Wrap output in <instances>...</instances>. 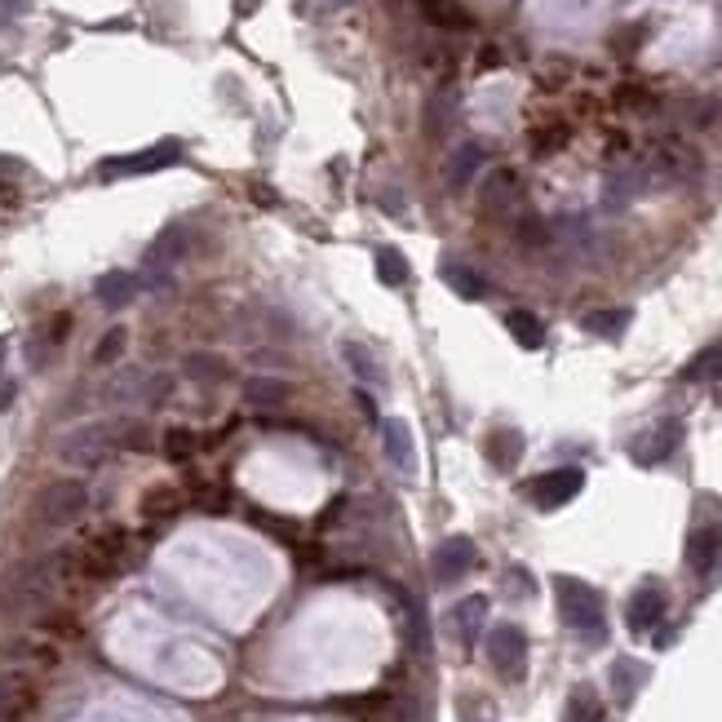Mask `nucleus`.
Segmentation results:
<instances>
[{
	"instance_id": "obj_1",
	"label": "nucleus",
	"mask_w": 722,
	"mask_h": 722,
	"mask_svg": "<svg viewBox=\"0 0 722 722\" xmlns=\"http://www.w3.org/2000/svg\"><path fill=\"white\" fill-rule=\"evenodd\" d=\"M554 594H559L563 625H567V629H576L581 638H590V643H603V638H607L603 594H598L594 585L576 581V576H559V581H554Z\"/></svg>"
},
{
	"instance_id": "obj_2",
	"label": "nucleus",
	"mask_w": 722,
	"mask_h": 722,
	"mask_svg": "<svg viewBox=\"0 0 722 722\" xmlns=\"http://www.w3.org/2000/svg\"><path fill=\"white\" fill-rule=\"evenodd\" d=\"M111 452H120V443H116V421H85V426L67 430V435L58 439V457H63L67 466H76V470H94V466H102V461H107Z\"/></svg>"
},
{
	"instance_id": "obj_3",
	"label": "nucleus",
	"mask_w": 722,
	"mask_h": 722,
	"mask_svg": "<svg viewBox=\"0 0 722 722\" xmlns=\"http://www.w3.org/2000/svg\"><path fill=\"white\" fill-rule=\"evenodd\" d=\"M49 572H54V559L49 563H18L14 572L0 581V607L14 616L32 612L49 598Z\"/></svg>"
},
{
	"instance_id": "obj_4",
	"label": "nucleus",
	"mask_w": 722,
	"mask_h": 722,
	"mask_svg": "<svg viewBox=\"0 0 722 722\" xmlns=\"http://www.w3.org/2000/svg\"><path fill=\"white\" fill-rule=\"evenodd\" d=\"M89 510V488L80 479H63V483H49L36 501V514L45 528H67V523L85 519Z\"/></svg>"
},
{
	"instance_id": "obj_5",
	"label": "nucleus",
	"mask_w": 722,
	"mask_h": 722,
	"mask_svg": "<svg viewBox=\"0 0 722 722\" xmlns=\"http://www.w3.org/2000/svg\"><path fill=\"white\" fill-rule=\"evenodd\" d=\"M120 554H125V536L120 532H98L94 541H85L80 550H67L63 563L76 567L85 576H111L120 567Z\"/></svg>"
},
{
	"instance_id": "obj_6",
	"label": "nucleus",
	"mask_w": 722,
	"mask_h": 722,
	"mask_svg": "<svg viewBox=\"0 0 722 722\" xmlns=\"http://www.w3.org/2000/svg\"><path fill=\"white\" fill-rule=\"evenodd\" d=\"M581 488H585V474L576 466H563V470H550V474H541V479H532L528 497L536 510H559V505H567Z\"/></svg>"
},
{
	"instance_id": "obj_7",
	"label": "nucleus",
	"mask_w": 722,
	"mask_h": 722,
	"mask_svg": "<svg viewBox=\"0 0 722 722\" xmlns=\"http://www.w3.org/2000/svg\"><path fill=\"white\" fill-rule=\"evenodd\" d=\"M488 660L501 678H523V660H528V638L519 625H497L488 634Z\"/></svg>"
},
{
	"instance_id": "obj_8",
	"label": "nucleus",
	"mask_w": 722,
	"mask_h": 722,
	"mask_svg": "<svg viewBox=\"0 0 722 722\" xmlns=\"http://www.w3.org/2000/svg\"><path fill=\"white\" fill-rule=\"evenodd\" d=\"M474 559H479V554H474L470 536H448V541L435 550V559H430V567H435V581L439 585H457L461 576L474 567Z\"/></svg>"
},
{
	"instance_id": "obj_9",
	"label": "nucleus",
	"mask_w": 722,
	"mask_h": 722,
	"mask_svg": "<svg viewBox=\"0 0 722 722\" xmlns=\"http://www.w3.org/2000/svg\"><path fill=\"white\" fill-rule=\"evenodd\" d=\"M660 616H665V590H660L656 581L638 585V590L629 594V603H625V625L634 629V634H652V629L660 625Z\"/></svg>"
},
{
	"instance_id": "obj_10",
	"label": "nucleus",
	"mask_w": 722,
	"mask_h": 722,
	"mask_svg": "<svg viewBox=\"0 0 722 722\" xmlns=\"http://www.w3.org/2000/svg\"><path fill=\"white\" fill-rule=\"evenodd\" d=\"M182 156L178 142H156L151 151H138V156H120V160H107L102 164V178H129V173H151V169H164Z\"/></svg>"
},
{
	"instance_id": "obj_11",
	"label": "nucleus",
	"mask_w": 722,
	"mask_h": 722,
	"mask_svg": "<svg viewBox=\"0 0 722 722\" xmlns=\"http://www.w3.org/2000/svg\"><path fill=\"white\" fill-rule=\"evenodd\" d=\"M381 443H386V461L399 474H417V443H412L408 421H399V417L381 421Z\"/></svg>"
},
{
	"instance_id": "obj_12",
	"label": "nucleus",
	"mask_w": 722,
	"mask_h": 722,
	"mask_svg": "<svg viewBox=\"0 0 722 722\" xmlns=\"http://www.w3.org/2000/svg\"><path fill=\"white\" fill-rule=\"evenodd\" d=\"M683 443V421H660L656 430H647L643 439H634V461L638 466H656V461H665L669 452Z\"/></svg>"
},
{
	"instance_id": "obj_13",
	"label": "nucleus",
	"mask_w": 722,
	"mask_h": 722,
	"mask_svg": "<svg viewBox=\"0 0 722 722\" xmlns=\"http://www.w3.org/2000/svg\"><path fill=\"white\" fill-rule=\"evenodd\" d=\"M722 563V528L718 523H700L687 541V567L696 576H709Z\"/></svg>"
},
{
	"instance_id": "obj_14",
	"label": "nucleus",
	"mask_w": 722,
	"mask_h": 722,
	"mask_svg": "<svg viewBox=\"0 0 722 722\" xmlns=\"http://www.w3.org/2000/svg\"><path fill=\"white\" fill-rule=\"evenodd\" d=\"M519 195H523L519 173H514V169H492L488 178H483L479 204H483V213H510L514 204H519Z\"/></svg>"
},
{
	"instance_id": "obj_15",
	"label": "nucleus",
	"mask_w": 722,
	"mask_h": 722,
	"mask_svg": "<svg viewBox=\"0 0 722 722\" xmlns=\"http://www.w3.org/2000/svg\"><path fill=\"white\" fill-rule=\"evenodd\" d=\"M36 709V687L27 674L0 678V722H23Z\"/></svg>"
},
{
	"instance_id": "obj_16",
	"label": "nucleus",
	"mask_w": 722,
	"mask_h": 722,
	"mask_svg": "<svg viewBox=\"0 0 722 722\" xmlns=\"http://www.w3.org/2000/svg\"><path fill=\"white\" fill-rule=\"evenodd\" d=\"M240 395H244V404L257 408V412H275V408L288 404V395H293V390H288L284 377H249Z\"/></svg>"
},
{
	"instance_id": "obj_17",
	"label": "nucleus",
	"mask_w": 722,
	"mask_h": 722,
	"mask_svg": "<svg viewBox=\"0 0 722 722\" xmlns=\"http://www.w3.org/2000/svg\"><path fill=\"white\" fill-rule=\"evenodd\" d=\"M483 621H488V598L483 594H470V598H461V603L452 607V634H457L461 643H474Z\"/></svg>"
},
{
	"instance_id": "obj_18",
	"label": "nucleus",
	"mask_w": 722,
	"mask_h": 722,
	"mask_svg": "<svg viewBox=\"0 0 722 722\" xmlns=\"http://www.w3.org/2000/svg\"><path fill=\"white\" fill-rule=\"evenodd\" d=\"M483 452H488V461L497 470H514V466H519V457H523V435H519V430H510V426H501V430H492V435H488Z\"/></svg>"
},
{
	"instance_id": "obj_19",
	"label": "nucleus",
	"mask_w": 722,
	"mask_h": 722,
	"mask_svg": "<svg viewBox=\"0 0 722 722\" xmlns=\"http://www.w3.org/2000/svg\"><path fill=\"white\" fill-rule=\"evenodd\" d=\"M94 293H98V302L102 306H129L133 297H138V275H129V271H107L102 280L94 284Z\"/></svg>"
},
{
	"instance_id": "obj_20",
	"label": "nucleus",
	"mask_w": 722,
	"mask_h": 722,
	"mask_svg": "<svg viewBox=\"0 0 722 722\" xmlns=\"http://www.w3.org/2000/svg\"><path fill=\"white\" fill-rule=\"evenodd\" d=\"M629 319H634V315H629L625 306H603V311H590V315H585V319H581V328H585L590 337L616 342V337H621L625 328H629Z\"/></svg>"
},
{
	"instance_id": "obj_21",
	"label": "nucleus",
	"mask_w": 722,
	"mask_h": 722,
	"mask_svg": "<svg viewBox=\"0 0 722 722\" xmlns=\"http://www.w3.org/2000/svg\"><path fill=\"white\" fill-rule=\"evenodd\" d=\"M337 355H342V364L350 368V377L368 381V386H373V381H377V386H381V364L373 359V350H368L364 342H350V337H346V342L337 346Z\"/></svg>"
},
{
	"instance_id": "obj_22",
	"label": "nucleus",
	"mask_w": 722,
	"mask_h": 722,
	"mask_svg": "<svg viewBox=\"0 0 722 722\" xmlns=\"http://www.w3.org/2000/svg\"><path fill=\"white\" fill-rule=\"evenodd\" d=\"M443 284L452 288L457 297H466V302H479V297H488V280L483 275H474L470 266H457V262H443Z\"/></svg>"
},
{
	"instance_id": "obj_23",
	"label": "nucleus",
	"mask_w": 722,
	"mask_h": 722,
	"mask_svg": "<svg viewBox=\"0 0 722 722\" xmlns=\"http://www.w3.org/2000/svg\"><path fill=\"white\" fill-rule=\"evenodd\" d=\"M505 328H510V337L519 342L523 350H536V346H545V324L536 319L532 311H510L505 315Z\"/></svg>"
},
{
	"instance_id": "obj_24",
	"label": "nucleus",
	"mask_w": 722,
	"mask_h": 722,
	"mask_svg": "<svg viewBox=\"0 0 722 722\" xmlns=\"http://www.w3.org/2000/svg\"><path fill=\"white\" fill-rule=\"evenodd\" d=\"M714 377H722V342L696 350L683 364V381H714Z\"/></svg>"
},
{
	"instance_id": "obj_25",
	"label": "nucleus",
	"mask_w": 722,
	"mask_h": 722,
	"mask_svg": "<svg viewBox=\"0 0 722 722\" xmlns=\"http://www.w3.org/2000/svg\"><path fill=\"white\" fill-rule=\"evenodd\" d=\"M421 5V14H426V23H435V27H470V14L457 5V0H417Z\"/></svg>"
},
{
	"instance_id": "obj_26",
	"label": "nucleus",
	"mask_w": 722,
	"mask_h": 722,
	"mask_svg": "<svg viewBox=\"0 0 722 722\" xmlns=\"http://www.w3.org/2000/svg\"><path fill=\"white\" fill-rule=\"evenodd\" d=\"M182 253H187V231H182V226H169V231L147 249V266H169V262H178Z\"/></svg>"
},
{
	"instance_id": "obj_27",
	"label": "nucleus",
	"mask_w": 722,
	"mask_h": 722,
	"mask_svg": "<svg viewBox=\"0 0 722 722\" xmlns=\"http://www.w3.org/2000/svg\"><path fill=\"white\" fill-rule=\"evenodd\" d=\"M567 722H607L603 700L594 696V687H576L567 700Z\"/></svg>"
},
{
	"instance_id": "obj_28",
	"label": "nucleus",
	"mask_w": 722,
	"mask_h": 722,
	"mask_svg": "<svg viewBox=\"0 0 722 722\" xmlns=\"http://www.w3.org/2000/svg\"><path fill=\"white\" fill-rule=\"evenodd\" d=\"M643 683H647V665H638V660H629V656L612 665V691L621 700H634V691Z\"/></svg>"
},
{
	"instance_id": "obj_29",
	"label": "nucleus",
	"mask_w": 722,
	"mask_h": 722,
	"mask_svg": "<svg viewBox=\"0 0 722 722\" xmlns=\"http://www.w3.org/2000/svg\"><path fill=\"white\" fill-rule=\"evenodd\" d=\"M187 377L191 381H226L231 377V368H226L222 355H209V350H200V355H187Z\"/></svg>"
},
{
	"instance_id": "obj_30",
	"label": "nucleus",
	"mask_w": 722,
	"mask_h": 722,
	"mask_svg": "<svg viewBox=\"0 0 722 722\" xmlns=\"http://www.w3.org/2000/svg\"><path fill=\"white\" fill-rule=\"evenodd\" d=\"M479 160H483V151L474 147V142H466V147H461L457 156L448 160V187H452V191H461V187H466V182H470V173L479 169Z\"/></svg>"
},
{
	"instance_id": "obj_31",
	"label": "nucleus",
	"mask_w": 722,
	"mask_h": 722,
	"mask_svg": "<svg viewBox=\"0 0 722 722\" xmlns=\"http://www.w3.org/2000/svg\"><path fill=\"white\" fill-rule=\"evenodd\" d=\"M373 266H377V280L386 288H399L408 280V262H404V253H399V249H377Z\"/></svg>"
},
{
	"instance_id": "obj_32",
	"label": "nucleus",
	"mask_w": 722,
	"mask_h": 722,
	"mask_svg": "<svg viewBox=\"0 0 722 722\" xmlns=\"http://www.w3.org/2000/svg\"><path fill=\"white\" fill-rule=\"evenodd\" d=\"M567 138H572V129H567V125H541V129H532L528 142H532L536 156H550V151H559Z\"/></svg>"
},
{
	"instance_id": "obj_33",
	"label": "nucleus",
	"mask_w": 722,
	"mask_h": 722,
	"mask_svg": "<svg viewBox=\"0 0 722 722\" xmlns=\"http://www.w3.org/2000/svg\"><path fill=\"white\" fill-rule=\"evenodd\" d=\"M160 448H164V457H169V461H187L195 452V435H191V430H182V426H173V430H164Z\"/></svg>"
},
{
	"instance_id": "obj_34",
	"label": "nucleus",
	"mask_w": 722,
	"mask_h": 722,
	"mask_svg": "<svg viewBox=\"0 0 722 722\" xmlns=\"http://www.w3.org/2000/svg\"><path fill=\"white\" fill-rule=\"evenodd\" d=\"M125 346H129L125 328H107V333H102V342H98V350H94V364H116V359L125 355Z\"/></svg>"
},
{
	"instance_id": "obj_35",
	"label": "nucleus",
	"mask_w": 722,
	"mask_h": 722,
	"mask_svg": "<svg viewBox=\"0 0 722 722\" xmlns=\"http://www.w3.org/2000/svg\"><path fill=\"white\" fill-rule=\"evenodd\" d=\"M116 443L120 448H133V452H142L151 443V430L142 426V421H129V417H120L116 421Z\"/></svg>"
},
{
	"instance_id": "obj_36",
	"label": "nucleus",
	"mask_w": 722,
	"mask_h": 722,
	"mask_svg": "<svg viewBox=\"0 0 722 722\" xmlns=\"http://www.w3.org/2000/svg\"><path fill=\"white\" fill-rule=\"evenodd\" d=\"M173 510H178V492L173 488H151L147 501H142V514H147V519H160V514H173Z\"/></svg>"
},
{
	"instance_id": "obj_37",
	"label": "nucleus",
	"mask_w": 722,
	"mask_h": 722,
	"mask_svg": "<svg viewBox=\"0 0 722 722\" xmlns=\"http://www.w3.org/2000/svg\"><path fill=\"white\" fill-rule=\"evenodd\" d=\"M173 395V377H164V373H156L147 381V408H160L164 399Z\"/></svg>"
},
{
	"instance_id": "obj_38",
	"label": "nucleus",
	"mask_w": 722,
	"mask_h": 722,
	"mask_svg": "<svg viewBox=\"0 0 722 722\" xmlns=\"http://www.w3.org/2000/svg\"><path fill=\"white\" fill-rule=\"evenodd\" d=\"M14 395H18V386H14V377H0V412H5L9 404H14Z\"/></svg>"
},
{
	"instance_id": "obj_39",
	"label": "nucleus",
	"mask_w": 722,
	"mask_h": 722,
	"mask_svg": "<svg viewBox=\"0 0 722 722\" xmlns=\"http://www.w3.org/2000/svg\"><path fill=\"white\" fill-rule=\"evenodd\" d=\"M510 585H514V594H528L532 590V576L519 572V567H510Z\"/></svg>"
},
{
	"instance_id": "obj_40",
	"label": "nucleus",
	"mask_w": 722,
	"mask_h": 722,
	"mask_svg": "<svg viewBox=\"0 0 722 722\" xmlns=\"http://www.w3.org/2000/svg\"><path fill=\"white\" fill-rule=\"evenodd\" d=\"M359 408H364L368 421H377V408H373V399H368V395H359Z\"/></svg>"
},
{
	"instance_id": "obj_41",
	"label": "nucleus",
	"mask_w": 722,
	"mask_h": 722,
	"mask_svg": "<svg viewBox=\"0 0 722 722\" xmlns=\"http://www.w3.org/2000/svg\"><path fill=\"white\" fill-rule=\"evenodd\" d=\"M324 5H346V0H324Z\"/></svg>"
},
{
	"instance_id": "obj_42",
	"label": "nucleus",
	"mask_w": 722,
	"mask_h": 722,
	"mask_svg": "<svg viewBox=\"0 0 722 722\" xmlns=\"http://www.w3.org/2000/svg\"><path fill=\"white\" fill-rule=\"evenodd\" d=\"M0 359H5V342H0Z\"/></svg>"
}]
</instances>
